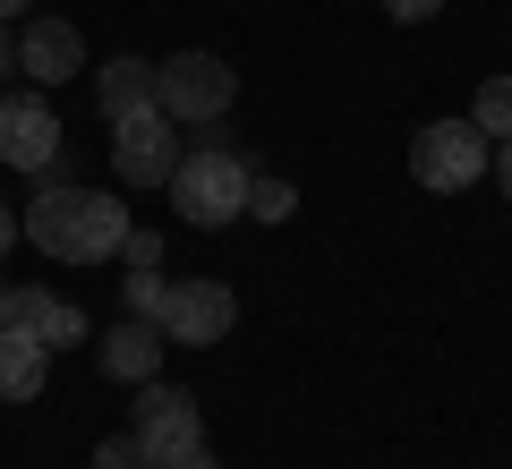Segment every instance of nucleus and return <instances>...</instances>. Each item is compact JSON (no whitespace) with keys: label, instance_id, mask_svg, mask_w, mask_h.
<instances>
[{"label":"nucleus","instance_id":"nucleus-1","mask_svg":"<svg viewBox=\"0 0 512 469\" xmlns=\"http://www.w3.org/2000/svg\"><path fill=\"white\" fill-rule=\"evenodd\" d=\"M18 222H26V239H35L43 256H60V265H111L120 239H128V205L103 197V188H77V180H43Z\"/></svg>","mask_w":512,"mask_h":469},{"label":"nucleus","instance_id":"nucleus-2","mask_svg":"<svg viewBox=\"0 0 512 469\" xmlns=\"http://www.w3.org/2000/svg\"><path fill=\"white\" fill-rule=\"evenodd\" d=\"M248 180H256L248 154H239V145L222 137V120H214V137L188 145L180 171H171V214H180L188 231H222V222L248 214Z\"/></svg>","mask_w":512,"mask_h":469},{"label":"nucleus","instance_id":"nucleus-3","mask_svg":"<svg viewBox=\"0 0 512 469\" xmlns=\"http://www.w3.org/2000/svg\"><path fill=\"white\" fill-rule=\"evenodd\" d=\"M154 103L180 128H214L239 103V69L222 52H171V60H154Z\"/></svg>","mask_w":512,"mask_h":469},{"label":"nucleus","instance_id":"nucleus-4","mask_svg":"<svg viewBox=\"0 0 512 469\" xmlns=\"http://www.w3.org/2000/svg\"><path fill=\"white\" fill-rule=\"evenodd\" d=\"M495 171V137L478 120H427L419 137H410V180L436 188V197H461V188H478Z\"/></svg>","mask_w":512,"mask_h":469},{"label":"nucleus","instance_id":"nucleus-5","mask_svg":"<svg viewBox=\"0 0 512 469\" xmlns=\"http://www.w3.org/2000/svg\"><path fill=\"white\" fill-rule=\"evenodd\" d=\"M180 154H188V128L171 120L163 103L128 111V120H111V171H120V188H171Z\"/></svg>","mask_w":512,"mask_h":469},{"label":"nucleus","instance_id":"nucleus-6","mask_svg":"<svg viewBox=\"0 0 512 469\" xmlns=\"http://www.w3.org/2000/svg\"><path fill=\"white\" fill-rule=\"evenodd\" d=\"M0 163L9 171H35V180H60V111L52 94H9L0 103Z\"/></svg>","mask_w":512,"mask_h":469},{"label":"nucleus","instance_id":"nucleus-7","mask_svg":"<svg viewBox=\"0 0 512 469\" xmlns=\"http://www.w3.org/2000/svg\"><path fill=\"white\" fill-rule=\"evenodd\" d=\"M128 435H137V444L154 452V469H163V461H180V452L205 444V410L154 376V384H137V418H128Z\"/></svg>","mask_w":512,"mask_h":469},{"label":"nucleus","instance_id":"nucleus-8","mask_svg":"<svg viewBox=\"0 0 512 469\" xmlns=\"http://www.w3.org/2000/svg\"><path fill=\"white\" fill-rule=\"evenodd\" d=\"M231 325H239V299H231V282H171V299H163V333H171V350H214V342H231Z\"/></svg>","mask_w":512,"mask_h":469},{"label":"nucleus","instance_id":"nucleus-9","mask_svg":"<svg viewBox=\"0 0 512 469\" xmlns=\"http://www.w3.org/2000/svg\"><path fill=\"white\" fill-rule=\"evenodd\" d=\"M86 69V35H77L69 18H26L18 26V77H35L43 94L69 86V77Z\"/></svg>","mask_w":512,"mask_h":469},{"label":"nucleus","instance_id":"nucleus-10","mask_svg":"<svg viewBox=\"0 0 512 469\" xmlns=\"http://www.w3.org/2000/svg\"><path fill=\"white\" fill-rule=\"evenodd\" d=\"M163 350H171V333L154 325V316H120V325L94 342V367H103L111 384H154L163 376Z\"/></svg>","mask_w":512,"mask_h":469},{"label":"nucleus","instance_id":"nucleus-11","mask_svg":"<svg viewBox=\"0 0 512 469\" xmlns=\"http://www.w3.org/2000/svg\"><path fill=\"white\" fill-rule=\"evenodd\" d=\"M9 325H26L43 350H77V342H86V307L52 299L43 282H18V290H9Z\"/></svg>","mask_w":512,"mask_h":469},{"label":"nucleus","instance_id":"nucleus-12","mask_svg":"<svg viewBox=\"0 0 512 469\" xmlns=\"http://www.w3.org/2000/svg\"><path fill=\"white\" fill-rule=\"evenodd\" d=\"M94 103H103V120H128V111H146V103H154V60L111 52L103 69H94Z\"/></svg>","mask_w":512,"mask_h":469},{"label":"nucleus","instance_id":"nucleus-13","mask_svg":"<svg viewBox=\"0 0 512 469\" xmlns=\"http://www.w3.org/2000/svg\"><path fill=\"white\" fill-rule=\"evenodd\" d=\"M43 376H52V350L26 325H0V401H35Z\"/></svg>","mask_w":512,"mask_h":469},{"label":"nucleus","instance_id":"nucleus-14","mask_svg":"<svg viewBox=\"0 0 512 469\" xmlns=\"http://www.w3.org/2000/svg\"><path fill=\"white\" fill-rule=\"evenodd\" d=\"M248 214H256V222H291V214H299V188L274 180V171H256V180H248Z\"/></svg>","mask_w":512,"mask_h":469},{"label":"nucleus","instance_id":"nucleus-15","mask_svg":"<svg viewBox=\"0 0 512 469\" xmlns=\"http://www.w3.org/2000/svg\"><path fill=\"white\" fill-rule=\"evenodd\" d=\"M470 120H478V128H487V137H495V145H504V137H512V77H487V86H478V103H470Z\"/></svg>","mask_w":512,"mask_h":469},{"label":"nucleus","instance_id":"nucleus-16","mask_svg":"<svg viewBox=\"0 0 512 469\" xmlns=\"http://www.w3.org/2000/svg\"><path fill=\"white\" fill-rule=\"evenodd\" d=\"M163 299H171V273L163 265L128 273V316H154V325H163Z\"/></svg>","mask_w":512,"mask_h":469},{"label":"nucleus","instance_id":"nucleus-17","mask_svg":"<svg viewBox=\"0 0 512 469\" xmlns=\"http://www.w3.org/2000/svg\"><path fill=\"white\" fill-rule=\"evenodd\" d=\"M94 469H154V452L137 444V435H103V444H94Z\"/></svg>","mask_w":512,"mask_h":469},{"label":"nucleus","instance_id":"nucleus-18","mask_svg":"<svg viewBox=\"0 0 512 469\" xmlns=\"http://www.w3.org/2000/svg\"><path fill=\"white\" fill-rule=\"evenodd\" d=\"M120 256H128V273H146V265H163V239H154V231H137V222H128Z\"/></svg>","mask_w":512,"mask_h":469},{"label":"nucleus","instance_id":"nucleus-19","mask_svg":"<svg viewBox=\"0 0 512 469\" xmlns=\"http://www.w3.org/2000/svg\"><path fill=\"white\" fill-rule=\"evenodd\" d=\"M436 9H444V0H384V18H393V26H427Z\"/></svg>","mask_w":512,"mask_h":469},{"label":"nucleus","instance_id":"nucleus-20","mask_svg":"<svg viewBox=\"0 0 512 469\" xmlns=\"http://www.w3.org/2000/svg\"><path fill=\"white\" fill-rule=\"evenodd\" d=\"M18 239H26V222H18V205H0V256L18 248Z\"/></svg>","mask_w":512,"mask_h":469},{"label":"nucleus","instance_id":"nucleus-21","mask_svg":"<svg viewBox=\"0 0 512 469\" xmlns=\"http://www.w3.org/2000/svg\"><path fill=\"white\" fill-rule=\"evenodd\" d=\"M0 77H18V26H0Z\"/></svg>","mask_w":512,"mask_h":469},{"label":"nucleus","instance_id":"nucleus-22","mask_svg":"<svg viewBox=\"0 0 512 469\" xmlns=\"http://www.w3.org/2000/svg\"><path fill=\"white\" fill-rule=\"evenodd\" d=\"M163 469H222V461H214V444H197V452H180V461H163Z\"/></svg>","mask_w":512,"mask_h":469},{"label":"nucleus","instance_id":"nucleus-23","mask_svg":"<svg viewBox=\"0 0 512 469\" xmlns=\"http://www.w3.org/2000/svg\"><path fill=\"white\" fill-rule=\"evenodd\" d=\"M495 188H504V197H512V137L495 145Z\"/></svg>","mask_w":512,"mask_h":469},{"label":"nucleus","instance_id":"nucleus-24","mask_svg":"<svg viewBox=\"0 0 512 469\" xmlns=\"http://www.w3.org/2000/svg\"><path fill=\"white\" fill-rule=\"evenodd\" d=\"M35 18V0H0V26H26Z\"/></svg>","mask_w":512,"mask_h":469},{"label":"nucleus","instance_id":"nucleus-25","mask_svg":"<svg viewBox=\"0 0 512 469\" xmlns=\"http://www.w3.org/2000/svg\"><path fill=\"white\" fill-rule=\"evenodd\" d=\"M0 325H9V290H0Z\"/></svg>","mask_w":512,"mask_h":469},{"label":"nucleus","instance_id":"nucleus-26","mask_svg":"<svg viewBox=\"0 0 512 469\" xmlns=\"http://www.w3.org/2000/svg\"><path fill=\"white\" fill-rule=\"evenodd\" d=\"M0 171H9V163H0Z\"/></svg>","mask_w":512,"mask_h":469}]
</instances>
